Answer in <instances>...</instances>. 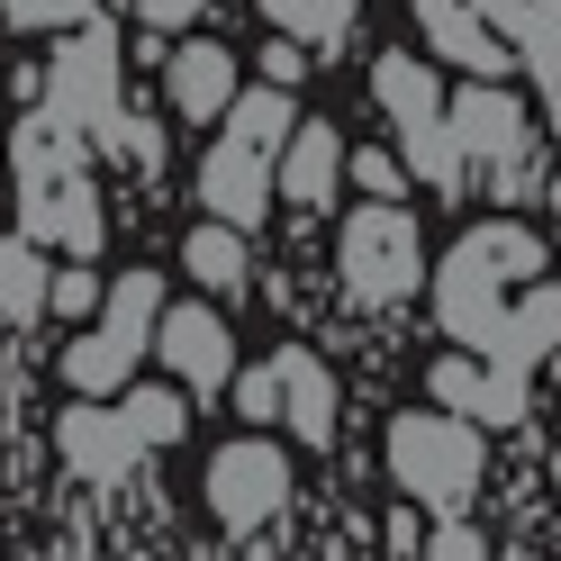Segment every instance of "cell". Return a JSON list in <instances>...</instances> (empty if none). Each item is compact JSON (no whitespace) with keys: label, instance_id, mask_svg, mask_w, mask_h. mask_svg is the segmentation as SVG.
<instances>
[{"label":"cell","instance_id":"25","mask_svg":"<svg viewBox=\"0 0 561 561\" xmlns=\"http://www.w3.org/2000/svg\"><path fill=\"white\" fill-rule=\"evenodd\" d=\"M344 172L371 191V199H408V163L399 154H380V146H363V154H344Z\"/></svg>","mask_w":561,"mask_h":561},{"label":"cell","instance_id":"8","mask_svg":"<svg viewBox=\"0 0 561 561\" xmlns=\"http://www.w3.org/2000/svg\"><path fill=\"white\" fill-rule=\"evenodd\" d=\"M46 118L64 136H118V146L146 154V127L118 118V37L110 27H73V46L55 55V82H46Z\"/></svg>","mask_w":561,"mask_h":561},{"label":"cell","instance_id":"17","mask_svg":"<svg viewBox=\"0 0 561 561\" xmlns=\"http://www.w3.org/2000/svg\"><path fill=\"white\" fill-rule=\"evenodd\" d=\"M272 371H280V426H290L299 444H327L335 435V371L318 363V354H272Z\"/></svg>","mask_w":561,"mask_h":561},{"label":"cell","instance_id":"5","mask_svg":"<svg viewBox=\"0 0 561 561\" xmlns=\"http://www.w3.org/2000/svg\"><path fill=\"white\" fill-rule=\"evenodd\" d=\"M335 272L363 308H399L426 290V236H416L408 199H363L335 236Z\"/></svg>","mask_w":561,"mask_h":561},{"label":"cell","instance_id":"10","mask_svg":"<svg viewBox=\"0 0 561 561\" xmlns=\"http://www.w3.org/2000/svg\"><path fill=\"white\" fill-rule=\"evenodd\" d=\"M146 354L172 371V390H182V399H218L227 380H236V335H227V318H218V308H199V299L163 308Z\"/></svg>","mask_w":561,"mask_h":561},{"label":"cell","instance_id":"15","mask_svg":"<svg viewBox=\"0 0 561 561\" xmlns=\"http://www.w3.org/2000/svg\"><path fill=\"white\" fill-rule=\"evenodd\" d=\"M344 127L335 118H299L290 136H280V163H272V191L290 199V208H327L344 191Z\"/></svg>","mask_w":561,"mask_h":561},{"label":"cell","instance_id":"6","mask_svg":"<svg viewBox=\"0 0 561 561\" xmlns=\"http://www.w3.org/2000/svg\"><path fill=\"white\" fill-rule=\"evenodd\" d=\"M371 100L390 110L399 127V163L416 172L426 191H462V154H453V127H444V82H435V64L426 55H380L371 64Z\"/></svg>","mask_w":561,"mask_h":561},{"label":"cell","instance_id":"14","mask_svg":"<svg viewBox=\"0 0 561 561\" xmlns=\"http://www.w3.org/2000/svg\"><path fill=\"white\" fill-rule=\"evenodd\" d=\"M236 91H244V64H236V46H218V37H191V46H172V64H163V100H172V118H191V127H218Z\"/></svg>","mask_w":561,"mask_h":561},{"label":"cell","instance_id":"24","mask_svg":"<svg viewBox=\"0 0 561 561\" xmlns=\"http://www.w3.org/2000/svg\"><path fill=\"white\" fill-rule=\"evenodd\" d=\"M227 399H236L244 426H280V371H272V363H254L244 380H227Z\"/></svg>","mask_w":561,"mask_h":561},{"label":"cell","instance_id":"21","mask_svg":"<svg viewBox=\"0 0 561 561\" xmlns=\"http://www.w3.org/2000/svg\"><path fill=\"white\" fill-rule=\"evenodd\" d=\"M118 416H127V435L136 444H172V435H191V399L182 390H172V380H163V390H118Z\"/></svg>","mask_w":561,"mask_h":561},{"label":"cell","instance_id":"26","mask_svg":"<svg viewBox=\"0 0 561 561\" xmlns=\"http://www.w3.org/2000/svg\"><path fill=\"white\" fill-rule=\"evenodd\" d=\"M46 308H55V318H100V280H91L82 263H64V272L46 280Z\"/></svg>","mask_w":561,"mask_h":561},{"label":"cell","instance_id":"3","mask_svg":"<svg viewBox=\"0 0 561 561\" xmlns=\"http://www.w3.org/2000/svg\"><path fill=\"white\" fill-rule=\"evenodd\" d=\"M19 208H27L19 236L55 244V254H100V227H110V218H100V191L82 172V146L55 118L19 127Z\"/></svg>","mask_w":561,"mask_h":561},{"label":"cell","instance_id":"4","mask_svg":"<svg viewBox=\"0 0 561 561\" xmlns=\"http://www.w3.org/2000/svg\"><path fill=\"white\" fill-rule=\"evenodd\" d=\"M380 462H390V480L408 489L416 507L462 516V499L489 480V435L471 426V416H453V408H408V416H390Z\"/></svg>","mask_w":561,"mask_h":561},{"label":"cell","instance_id":"22","mask_svg":"<svg viewBox=\"0 0 561 561\" xmlns=\"http://www.w3.org/2000/svg\"><path fill=\"white\" fill-rule=\"evenodd\" d=\"M263 19L280 37H299V46H335L354 27V0H263Z\"/></svg>","mask_w":561,"mask_h":561},{"label":"cell","instance_id":"29","mask_svg":"<svg viewBox=\"0 0 561 561\" xmlns=\"http://www.w3.org/2000/svg\"><path fill=\"white\" fill-rule=\"evenodd\" d=\"M199 10H208V0H136V19H146V27H182Z\"/></svg>","mask_w":561,"mask_h":561},{"label":"cell","instance_id":"11","mask_svg":"<svg viewBox=\"0 0 561 561\" xmlns=\"http://www.w3.org/2000/svg\"><path fill=\"white\" fill-rule=\"evenodd\" d=\"M55 444H64V462H73L91 489H118L136 462H146V444L127 435V416H118V399H73L55 416Z\"/></svg>","mask_w":561,"mask_h":561},{"label":"cell","instance_id":"18","mask_svg":"<svg viewBox=\"0 0 561 561\" xmlns=\"http://www.w3.org/2000/svg\"><path fill=\"white\" fill-rule=\"evenodd\" d=\"M471 10L507 37L516 64H535V73H561V0H471Z\"/></svg>","mask_w":561,"mask_h":561},{"label":"cell","instance_id":"7","mask_svg":"<svg viewBox=\"0 0 561 561\" xmlns=\"http://www.w3.org/2000/svg\"><path fill=\"white\" fill-rule=\"evenodd\" d=\"M154 318H163V280L154 272H118L110 290H100V327L64 354V380H73V399H118L136 354L154 344Z\"/></svg>","mask_w":561,"mask_h":561},{"label":"cell","instance_id":"27","mask_svg":"<svg viewBox=\"0 0 561 561\" xmlns=\"http://www.w3.org/2000/svg\"><path fill=\"white\" fill-rule=\"evenodd\" d=\"M416 561H489V543H480V525H462V516H444L426 543H416Z\"/></svg>","mask_w":561,"mask_h":561},{"label":"cell","instance_id":"9","mask_svg":"<svg viewBox=\"0 0 561 561\" xmlns=\"http://www.w3.org/2000/svg\"><path fill=\"white\" fill-rule=\"evenodd\" d=\"M208 516L227 525V535H254V525H272L280 507H290V462H280L272 435H236L208 453Z\"/></svg>","mask_w":561,"mask_h":561},{"label":"cell","instance_id":"28","mask_svg":"<svg viewBox=\"0 0 561 561\" xmlns=\"http://www.w3.org/2000/svg\"><path fill=\"white\" fill-rule=\"evenodd\" d=\"M299 73H308V46H299V37H280V46H263V82H272V91H290Z\"/></svg>","mask_w":561,"mask_h":561},{"label":"cell","instance_id":"2","mask_svg":"<svg viewBox=\"0 0 561 561\" xmlns=\"http://www.w3.org/2000/svg\"><path fill=\"white\" fill-rule=\"evenodd\" d=\"M299 127V110H290V91H272V82H254V91H236L227 100V118H218V146L199 154V208L218 227H236V236H254L263 218H272V163H280V136Z\"/></svg>","mask_w":561,"mask_h":561},{"label":"cell","instance_id":"13","mask_svg":"<svg viewBox=\"0 0 561 561\" xmlns=\"http://www.w3.org/2000/svg\"><path fill=\"white\" fill-rule=\"evenodd\" d=\"M408 10H416V27H426V55H435V64H453V73H471V82L516 73L507 37L471 10V0H408Z\"/></svg>","mask_w":561,"mask_h":561},{"label":"cell","instance_id":"19","mask_svg":"<svg viewBox=\"0 0 561 561\" xmlns=\"http://www.w3.org/2000/svg\"><path fill=\"white\" fill-rule=\"evenodd\" d=\"M46 280H55V263H46L37 236H0V318L10 327L46 318Z\"/></svg>","mask_w":561,"mask_h":561},{"label":"cell","instance_id":"16","mask_svg":"<svg viewBox=\"0 0 561 561\" xmlns=\"http://www.w3.org/2000/svg\"><path fill=\"white\" fill-rule=\"evenodd\" d=\"M435 408L471 416V426H525V371L507 363H435Z\"/></svg>","mask_w":561,"mask_h":561},{"label":"cell","instance_id":"23","mask_svg":"<svg viewBox=\"0 0 561 561\" xmlns=\"http://www.w3.org/2000/svg\"><path fill=\"white\" fill-rule=\"evenodd\" d=\"M0 19L27 27V37H73V27L100 19V0H0Z\"/></svg>","mask_w":561,"mask_h":561},{"label":"cell","instance_id":"1","mask_svg":"<svg viewBox=\"0 0 561 561\" xmlns=\"http://www.w3.org/2000/svg\"><path fill=\"white\" fill-rule=\"evenodd\" d=\"M435 318L453 344H471L480 363L535 371L561 354V280L543 272V244L525 218H480L435 272Z\"/></svg>","mask_w":561,"mask_h":561},{"label":"cell","instance_id":"12","mask_svg":"<svg viewBox=\"0 0 561 561\" xmlns=\"http://www.w3.org/2000/svg\"><path fill=\"white\" fill-rule=\"evenodd\" d=\"M444 127H453V154L462 163H516L525 154V110H516V91L507 82H462L444 100Z\"/></svg>","mask_w":561,"mask_h":561},{"label":"cell","instance_id":"20","mask_svg":"<svg viewBox=\"0 0 561 561\" xmlns=\"http://www.w3.org/2000/svg\"><path fill=\"white\" fill-rule=\"evenodd\" d=\"M182 263H191V280L199 290H244V236L236 227H191V244H182Z\"/></svg>","mask_w":561,"mask_h":561}]
</instances>
